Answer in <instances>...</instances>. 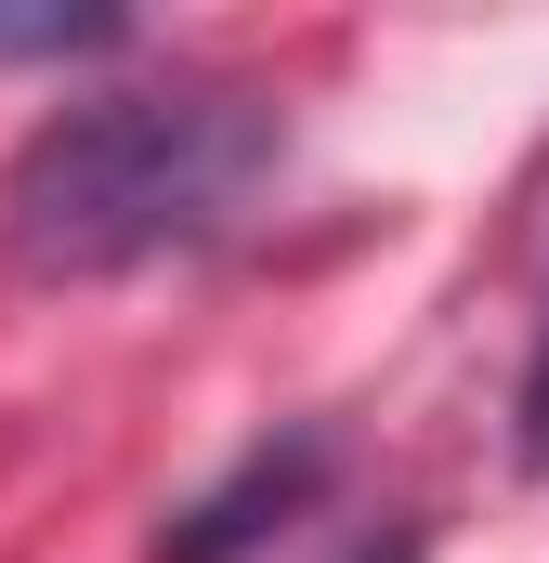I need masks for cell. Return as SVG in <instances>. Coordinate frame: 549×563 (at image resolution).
I'll list each match as a JSON object with an SVG mask.
<instances>
[{
  "mask_svg": "<svg viewBox=\"0 0 549 563\" xmlns=\"http://www.w3.org/2000/svg\"><path fill=\"white\" fill-rule=\"evenodd\" d=\"M274 157H288V119L262 79H210V66L119 79V92L53 106L13 144L0 236L26 276H132L170 250H210Z\"/></svg>",
  "mask_w": 549,
  "mask_h": 563,
  "instance_id": "cell-1",
  "label": "cell"
},
{
  "mask_svg": "<svg viewBox=\"0 0 549 563\" xmlns=\"http://www.w3.org/2000/svg\"><path fill=\"white\" fill-rule=\"evenodd\" d=\"M327 472H340V445H327V432L249 445V459H236V472H223V485H210V498H197V511L157 538V563H236V551H262L274 525H288V511L327 485Z\"/></svg>",
  "mask_w": 549,
  "mask_h": 563,
  "instance_id": "cell-2",
  "label": "cell"
},
{
  "mask_svg": "<svg viewBox=\"0 0 549 563\" xmlns=\"http://www.w3.org/2000/svg\"><path fill=\"white\" fill-rule=\"evenodd\" d=\"M119 13H66V0H0V66H66V53H119Z\"/></svg>",
  "mask_w": 549,
  "mask_h": 563,
  "instance_id": "cell-3",
  "label": "cell"
},
{
  "mask_svg": "<svg viewBox=\"0 0 549 563\" xmlns=\"http://www.w3.org/2000/svg\"><path fill=\"white\" fill-rule=\"evenodd\" d=\"M524 459L549 472V328H537V367H524Z\"/></svg>",
  "mask_w": 549,
  "mask_h": 563,
  "instance_id": "cell-4",
  "label": "cell"
},
{
  "mask_svg": "<svg viewBox=\"0 0 549 563\" xmlns=\"http://www.w3.org/2000/svg\"><path fill=\"white\" fill-rule=\"evenodd\" d=\"M367 563H418V551H367Z\"/></svg>",
  "mask_w": 549,
  "mask_h": 563,
  "instance_id": "cell-5",
  "label": "cell"
}]
</instances>
